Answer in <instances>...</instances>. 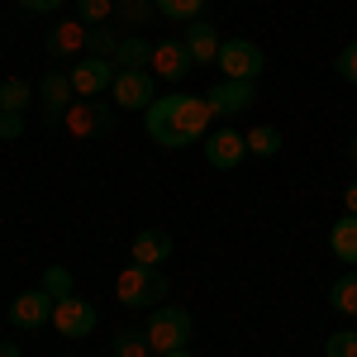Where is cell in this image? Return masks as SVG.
Returning <instances> with one entry per match:
<instances>
[{"instance_id": "obj_1", "label": "cell", "mask_w": 357, "mask_h": 357, "mask_svg": "<svg viewBox=\"0 0 357 357\" xmlns=\"http://www.w3.org/2000/svg\"><path fill=\"white\" fill-rule=\"evenodd\" d=\"M210 119H215V110L205 105V96L172 91V96L153 100L143 110V129H148L153 143H162V148H191L195 138L210 134Z\"/></svg>"}, {"instance_id": "obj_2", "label": "cell", "mask_w": 357, "mask_h": 357, "mask_svg": "<svg viewBox=\"0 0 357 357\" xmlns=\"http://www.w3.org/2000/svg\"><path fill=\"white\" fill-rule=\"evenodd\" d=\"M114 296L119 305H129V310H158L167 301V276L162 267H143V262H129L119 281H114Z\"/></svg>"}, {"instance_id": "obj_3", "label": "cell", "mask_w": 357, "mask_h": 357, "mask_svg": "<svg viewBox=\"0 0 357 357\" xmlns=\"http://www.w3.org/2000/svg\"><path fill=\"white\" fill-rule=\"evenodd\" d=\"M191 314L181 310V305H158L153 310V319H148V348L162 357V353H176V348H186L191 343Z\"/></svg>"}, {"instance_id": "obj_4", "label": "cell", "mask_w": 357, "mask_h": 357, "mask_svg": "<svg viewBox=\"0 0 357 357\" xmlns=\"http://www.w3.org/2000/svg\"><path fill=\"white\" fill-rule=\"evenodd\" d=\"M215 62H220L224 77H234V82H257L262 67H267V57H262V48L252 38H224Z\"/></svg>"}, {"instance_id": "obj_5", "label": "cell", "mask_w": 357, "mask_h": 357, "mask_svg": "<svg viewBox=\"0 0 357 357\" xmlns=\"http://www.w3.org/2000/svg\"><path fill=\"white\" fill-rule=\"evenodd\" d=\"M67 77H72V91H77V96L96 100L100 91H110V86H114L119 67H114V57H77Z\"/></svg>"}, {"instance_id": "obj_6", "label": "cell", "mask_w": 357, "mask_h": 357, "mask_svg": "<svg viewBox=\"0 0 357 357\" xmlns=\"http://www.w3.org/2000/svg\"><path fill=\"white\" fill-rule=\"evenodd\" d=\"M100 324V314H96V305L82 301V296H62L53 305V329L62 338H86V333Z\"/></svg>"}, {"instance_id": "obj_7", "label": "cell", "mask_w": 357, "mask_h": 357, "mask_svg": "<svg viewBox=\"0 0 357 357\" xmlns=\"http://www.w3.org/2000/svg\"><path fill=\"white\" fill-rule=\"evenodd\" d=\"M53 296L38 286V291H20L15 301H10V324L15 329H43V324H53Z\"/></svg>"}, {"instance_id": "obj_8", "label": "cell", "mask_w": 357, "mask_h": 357, "mask_svg": "<svg viewBox=\"0 0 357 357\" xmlns=\"http://www.w3.org/2000/svg\"><path fill=\"white\" fill-rule=\"evenodd\" d=\"M110 96H114V105H124V110H148L158 100V77L153 72H119Z\"/></svg>"}, {"instance_id": "obj_9", "label": "cell", "mask_w": 357, "mask_h": 357, "mask_svg": "<svg viewBox=\"0 0 357 357\" xmlns=\"http://www.w3.org/2000/svg\"><path fill=\"white\" fill-rule=\"evenodd\" d=\"M205 105L215 114H243L248 105H257V82H234V77H224L220 86H210L205 91Z\"/></svg>"}, {"instance_id": "obj_10", "label": "cell", "mask_w": 357, "mask_h": 357, "mask_svg": "<svg viewBox=\"0 0 357 357\" xmlns=\"http://www.w3.org/2000/svg\"><path fill=\"white\" fill-rule=\"evenodd\" d=\"M38 100H43V119H48V124H62L67 110H72V100H77L72 77H67V72H48V77L38 82Z\"/></svg>"}, {"instance_id": "obj_11", "label": "cell", "mask_w": 357, "mask_h": 357, "mask_svg": "<svg viewBox=\"0 0 357 357\" xmlns=\"http://www.w3.org/2000/svg\"><path fill=\"white\" fill-rule=\"evenodd\" d=\"M62 124H67L72 134H82V138H105L114 129V110L110 105H96V100H91V105H72Z\"/></svg>"}, {"instance_id": "obj_12", "label": "cell", "mask_w": 357, "mask_h": 357, "mask_svg": "<svg viewBox=\"0 0 357 357\" xmlns=\"http://www.w3.org/2000/svg\"><path fill=\"white\" fill-rule=\"evenodd\" d=\"M248 153L243 134H234V129H215V134H205V162L220 167V172H229V167H238Z\"/></svg>"}, {"instance_id": "obj_13", "label": "cell", "mask_w": 357, "mask_h": 357, "mask_svg": "<svg viewBox=\"0 0 357 357\" xmlns=\"http://www.w3.org/2000/svg\"><path fill=\"white\" fill-rule=\"evenodd\" d=\"M191 67L195 62H191V53H186L181 38H162V43L153 48V77H162V82H181Z\"/></svg>"}, {"instance_id": "obj_14", "label": "cell", "mask_w": 357, "mask_h": 357, "mask_svg": "<svg viewBox=\"0 0 357 357\" xmlns=\"http://www.w3.org/2000/svg\"><path fill=\"white\" fill-rule=\"evenodd\" d=\"M181 43H186L191 62L200 67V62H215V57H220V43H224V38H220V29H215V24H205V20H191Z\"/></svg>"}, {"instance_id": "obj_15", "label": "cell", "mask_w": 357, "mask_h": 357, "mask_svg": "<svg viewBox=\"0 0 357 357\" xmlns=\"http://www.w3.org/2000/svg\"><path fill=\"white\" fill-rule=\"evenodd\" d=\"M153 48H158V43H148V38H138V33H124L119 48H114V67H119V72H148V67H153Z\"/></svg>"}, {"instance_id": "obj_16", "label": "cell", "mask_w": 357, "mask_h": 357, "mask_svg": "<svg viewBox=\"0 0 357 357\" xmlns=\"http://www.w3.org/2000/svg\"><path fill=\"white\" fill-rule=\"evenodd\" d=\"M167 257H172V234H167V229H143V234L134 238V262L162 267Z\"/></svg>"}, {"instance_id": "obj_17", "label": "cell", "mask_w": 357, "mask_h": 357, "mask_svg": "<svg viewBox=\"0 0 357 357\" xmlns=\"http://www.w3.org/2000/svg\"><path fill=\"white\" fill-rule=\"evenodd\" d=\"M82 48H86V24H82V20H62V24L48 33V53H53L57 62L77 57Z\"/></svg>"}, {"instance_id": "obj_18", "label": "cell", "mask_w": 357, "mask_h": 357, "mask_svg": "<svg viewBox=\"0 0 357 357\" xmlns=\"http://www.w3.org/2000/svg\"><path fill=\"white\" fill-rule=\"evenodd\" d=\"M329 248L338 262H348V267H357V215H343V220H333L329 229Z\"/></svg>"}, {"instance_id": "obj_19", "label": "cell", "mask_w": 357, "mask_h": 357, "mask_svg": "<svg viewBox=\"0 0 357 357\" xmlns=\"http://www.w3.org/2000/svg\"><path fill=\"white\" fill-rule=\"evenodd\" d=\"M329 305L338 310V314H353L357 319V272L338 276V281L329 286Z\"/></svg>"}, {"instance_id": "obj_20", "label": "cell", "mask_w": 357, "mask_h": 357, "mask_svg": "<svg viewBox=\"0 0 357 357\" xmlns=\"http://www.w3.org/2000/svg\"><path fill=\"white\" fill-rule=\"evenodd\" d=\"M243 143H248L252 158H276V153H281V134H276L272 124H257L252 134H243Z\"/></svg>"}, {"instance_id": "obj_21", "label": "cell", "mask_w": 357, "mask_h": 357, "mask_svg": "<svg viewBox=\"0 0 357 357\" xmlns=\"http://www.w3.org/2000/svg\"><path fill=\"white\" fill-rule=\"evenodd\" d=\"M33 100V86L20 82V77H10V82H0V110H15L24 114V105Z\"/></svg>"}, {"instance_id": "obj_22", "label": "cell", "mask_w": 357, "mask_h": 357, "mask_svg": "<svg viewBox=\"0 0 357 357\" xmlns=\"http://www.w3.org/2000/svg\"><path fill=\"white\" fill-rule=\"evenodd\" d=\"M153 5H158L162 20H181V24L200 20V10H205V0H153Z\"/></svg>"}, {"instance_id": "obj_23", "label": "cell", "mask_w": 357, "mask_h": 357, "mask_svg": "<svg viewBox=\"0 0 357 357\" xmlns=\"http://www.w3.org/2000/svg\"><path fill=\"white\" fill-rule=\"evenodd\" d=\"M153 348H148V333L143 329H124L114 333V357H148Z\"/></svg>"}, {"instance_id": "obj_24", "label": "cell", "mask_w": 357, "mask_h": 357, "mask_svg": "<svg viewBox=\"0 0 357 357\" xmlns=\"http://www.w3.org/2000/svg\"><path fill=\"white\" fill-rule=\"evenodd\" d=\"M114 15V0H77V20H82V24H100V20H110Z\"/></svg>"}, {"instance_id": "obj_25", "label": "cell", "mask_w": 357, "mask_h": 357, "mask_svg": "<svg viewBox=\"0 0 357 357\" xmlns=\"http://www.w3.org/2000/svg\"><path fill=\"white\" fill-rule=\"evenodd\" d=\"M114 10H119L129 24H148V20L158 15V5H153V0H114Z\"/></svg>"}, {"instance_id": "obj_26", "label": "cell", "mask_w": 357, "mask_h": 357, "mask_svg": "<svg viewBox=\"0 0 357 357\" xmlns=\"http://www.w3.org/2000/svg\"><path fill=\"white\" fill-rule=\"evenodd\" d=\"M43 291H48V296H53V301H62V296H72V272H67V267H48V272H43Z\"/></svg>"}, {"instance_id": "obj_27", "label": "cell", "mask_w": 357, "mask_h": 357, "mask_svg": "<svg viewBox=\"0 0 357 357\" xmlns=\"http://www.w3.org/2000/svg\"><path fill=\"white\" fill-rule=\"evenodd\" d=\"M86 43H91V57H114V48H119L110 29H86Z\"/></svg>"}, {"instance_id": "obj_28", "label": "cell", "mask_w": 357, "mask_h": 357, "mask_svg": "<svg viewBox=\"0 0 357 357\" xmlns=\"http://www.w3.org/2000/svg\"><path fill=\"white\" fill-rule=\"evenodd\" d=\"M324 357H357V333H329L324 338Z\"/></svg>"}, {"instance_id": "obj_29", "label": "cell", "mask_w": 357, "mask_h": 357, "mask_svg": "<svg viewBox=\"0 0 357 357\" xmlns=\"http://www.w3.org/2000/svg\"><path fill=\"white\" fill-rule=\"evenodd\" d=\"M333 72H338L348 86H357V38H353V43H348L338 57H333Z\"/></svg>"}, {"instance_id": "obj_30", "label": "cell", "mask_w": 357, "mask_h": 357, "mask_svg": "<svg viewBox=\"0 0 357 357\" xmlns=\"http://www.w3.org/2000/svg\"><path fill=\"white\" fill-rule=\"evenodd\" d=\"M20 134H24V114H15V110H0V138H5V143H15Z\"/></svg>"}, {"instance_id": "obj_31", "label": "cell", "mask_w": 357, "mask_h": 357, "mask_svg": "<svg viewBox=\"0 0 357 357\" xmlns=\"http://www.w3.org/2000/svg\"><path fill=\"white\" fill-rule=\"evenodd\" d=\"M20 10H29V15H53V10H62V0H15Z\"/></svg>"}, {"instance_id": "obj_32", "label": "cell", "mask_w": 357, "mask_h": 357, "mask_svg": "<svg viewBox=\"0 0 357 357\" xmlns=\"http://www.w3.org/2000/svg\"><path fill=\"white\" fill-rule=\"evenodd\" d=\"M343 205H348V215H357V181L348 186V191H343Z\"/></svg>"}, {"instance_id": "obj_33", "label": "cell", "mask_w": 357, "mask_h": 357, "mask_svg": "<svg viewBox=\"0 0 357 357\" xmlns=\"http://www.w3.org/2000/svg\"><path fill=\"white\" fill-rule=\"evenodd\" d=\"M0 357H20V348L15 343H0Z\"/></svg>"}, {"instance_id": "obj_34", "label": "cell", "mask_w": 357, "mask_h": 357, "mask_svg": "<svg viewBox=\"0 0 357 357\" xmlns=\"http://www.w3.org/2000/svg\"><path fill=\"white\" fill-rule=\"evenodd\" d=\"M162 357H195L191 348H176V353H162Z\"/></svg>"}, {"instance_id": "obj_35", "label": "cell", "mask_w": 357, "mask_h": 357, "mask_svg": "<svg viewBox=\"0 0 357 357\" xmlns=\"http://www.w3.org/2000/svg\"><path fill=\"white\" fill-rule=\"evenodd\" d=\"M348 158H353V162H357V138H353V143H348Z\"/></svg>"}]
</instances>
